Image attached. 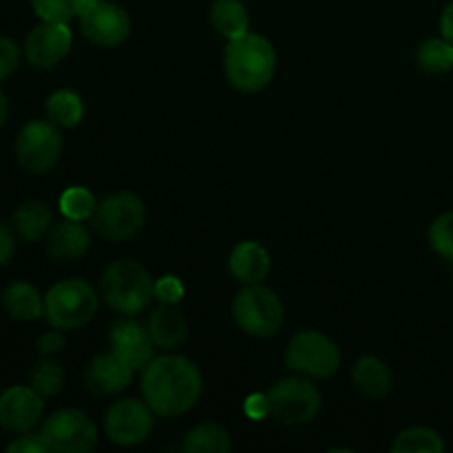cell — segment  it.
<instances>
[{"mask_svg":"<svg viewBox=\"0 0 453 453\" xmlns=\"http://www.w3.org/2000/svg\"><path fill=\"white\" fill-rule=\"evenodd\" d=\"M29 383L42 396H56L65 388V367L58 361L44 358V361L35 363L29 372Z\"/></svg>","mask_w":453,"mask_h":453,"instance_id":"cell-28","label":"cell"},{"mask_svg":"<svg viewBox=\"0 0 453 453\" xmlns=\"http://www.w3.org/2000/svg\"><path fill=\"white\" fill-rule=\"evenodd\" d=\"M97 202L93 193L84 186H71L60 195V211L66 219L87 221L96 212Z\"/></svg>","mask_w":453,"mask_h":453,"instance_id":"cell-29","label":"cell"},{"mask_svg":"<svg viewBox=\"0 0 453 453\" xmlns=\"http://www.w3.org/2000/svg\"><path fill=\"white\" fill-rule=\"evenodd\" d=\"M40 436L49 451L56 453H88L97 445L96 423L80 410L53 411L42 423Z\"/></svg>","mask_w":453,"mask_h":453,"instance_id":"cell-10","label":"cell"},{"mask_svg":"<svg viewBox=\"0 0 453 453\" xmlns=\"http://www.w3.org/2000/svg\"><path fill=\"white\" fill-rule=\"evenodd\" d=\"M243 410H246V414L250 416L252 420H261L264 416H270L268 396H264V394H252L246 401V405H243Z\"/></svg>","mask_w":453,"mask_h":453,"instance_id":"cell-36","label":"cell"},{"mask_svg":"<svg viewBox=\"0 0 453 453\" xmlns=\"http://www.w3.org/2000/svg\"><path fill=\"white\" fill-rule=\"evenodd\" d=\"M7 113H9L7 96H4V93L0 91V128H3L4 122H7Z\"/></svg>","mask_w":453,"mask_h":453,"instance_id":"cell-39","label":"cell"},{"mask_svg":"<svg viewBox=\"0 0 453 453\" xmlns=\"http://www.w3.org/2000/svg\"><path fill=\"white\" fill-rule=\"evenodd\" d=\"M49 447L47 442L42 441L40 434H20L18 441H13L12 445L7 447V453H47Z\"/></svg>","mask_w":453,"mask_h":453,"instance_id":"cell-34","label":"cell"},{"mask_svg":"<svg viewBox=\"0 0 453 453\" xmlns=\"http://www.w3.org/2000/svg\"><path fill=\"white\" fill-rule=\"evenodd\" d=\"M47 118L51 119L56 127L62 128H73L82 122L84 118V102L78 93L69 91V88H60V91L51 93L47 97Z\"/></svg>","mask_w":453,"mask_h":453,"instance_id":"cell-25","label":"cell"},{"mask_svg":"<svg viewBox=\"0 0 453 453\" xmlns=\"http://www.w3.org/2000/svg\"><path fill=\"white\" fill-rule=\"evenodd\" d=\"M35 348H38V352L44 354V357L58 354L62 348H65V334H62V330H56V327H53L51 332H44V334L40 336Z\"/></svg>","mask_w":453,"mask_h":453,"instance_id":"cell-35","label":"cell"},{"mask_svg":"<svg viewBox=\"0 0 453 453\" xmlns=\"http://www.w3.org/2000/svg\"><path fill=\"white\" fill-rule=\"evenodd\" d=\"M211 25L226 40L248 34L250 16H248L246 4L242 0H215L211 7Z\"/></svg>","mask_w":453,"mask_h":453,"instance_id":"cell-23","label":"cell"},{"mask_svg":"<svg viewBox=\"0 0 453 453\" xmlns=\"http://www.w3.org/2000/svg\"><path fill=\"white\" fill-rule=\"evenodd\" d=\"M20 65V49L12 38L0 35V82L12 78Z\"/></svg>","mask_w":453,"mask_h":453,"instance_id":"cell-33","label":"cell"},{"mask_svg":"<svg viewBox=\"0 0 453 453\" xmlns=\"http://www.w3.org/2000/svg\"><path fill=\"white\" fill-rule=\"evenodd\" d=\"M416 62L427 73H447L453 69V44L447 38H427L416 49Z\"/></svg>","mask_w":453,"mask_h":453,"instance_id":"cell-27","label":"cell"},{"mask_svg":"<svg viewBox=\"0 0 453 453\" xmlns=\"http://www.w3.org/2000/svg\"><path fill=\"white\" fill-rule=\"evenodd\" d=\"M233 317L242 332L257 339H268L281 330L286 310H283L281 299L270 288L252 283L234 296Z\"/></svg>","mask_w":453,"mask_h":453,"instance_id":"cell-5","label":"cell"},{"mask_svg":"<svg viewBox=\"0 0 453 453\" xmlns=\"http://www.w3.org/2000/svg\"><path fill=\"white\" fill-rule=\"evenodd\" d=\"M146 330H149L155 348L164 349V352H171V349H177L186 341V336H188V323H186V317L175 305L162 303L157 310H153L149 314Z\"/></svg>","mask_w":453,"mask_h":453,"instance_id":"cell-18","label":"cell"},{"mask_svg":"<svg viewBox=\"0 0 453 453\" xmlns=\"http://www.w3.org/2000/svg\"><path fill=\"white\" fill-rule=\"evenodd\" d=\"M4 312L16 321H35L44 317V299L31 283L16 281L4 288L0 296Z\"/></svg>","mask_w":453,"mask_h":453,"instance_id":"cell-21","label":"cell"},{"mask_svg":"<svg viewBox=\"0 0 453 453\" xmlns=\"http://www.w3.org/2000/svg\"><path fill=\"white\" fill-rule=\"evenodd\" d=\"M91 221L97 234L106 242H127L144 226L146 206L140 195L131 190H118L97 202Z\"/></svg>","mask_w":453,"mask_h":453,"instance_id":"cell-8","label":"cell"},{"mask_svg":"<svg viewBox=\"0 0 453 453\" xmlns=\"http://www.w3.org/2000/svg\"><path fill=\"white\" fill-rule=\"evenodd\" d=\"M100 295L115 312L135 317L155 299V281L140 261L119 259L102 273Z\"/></svg>","mask_w":453,"mask_h":453,"instance_id":"cell-3","label":"cell"},{"mask_svg":"<svg viewBox=\"0 0 453 453\" xmlns=\"http://www.w3.org/2000/svg\"><path fill=\"white\" fill-rule=\"evenodd\" d=\"M100 296L84 279H66L44 295V319L56 330H78L96 317Z\"/></svg>","mask_w":453,"mask_h":453,"instance_id":"cell-4","label":"cell"},{"mask_svg":"<svg viewBox=\"0 0 453 453\" xmlns=\"http://www.w3.org/2000/svg\"><path fill=\"white\" fill-rule=\"evenodd\" d=\"M441 34L442 38H447L453 44V0L447 4L441 16Z\"/></svg>","mask_w":453,"mask_h":453,"instance_id":"cell-38","label":"cell"},{"mask_svg":"<svg viewBox=\"0 0 453 453\" xmlns=\"http://www.w3.org/2000/svg\"><path fill=\"white\" fill-rule=\"evenodd\" d=\"M78 18L84 38L97 47H118L131 35L128 13L106 0H82Z\"/></svg>","mask_w":453,"mask_h":453,"instance_id":"cell-11","label":"cell"},{"mask_svg":"<svg viewBox=\"0 0 453 453\" xmlns=\"http://www.w3.org/2000/svg\"><path fill=\"white\" fill-rule=\"evenodd\" d=\"M288 370L308 379H330L341 367V349L319 330H303L286 348Z\"/></svg>","mask_w":453,"mask_h":453,"instance_id":"cell-6","label":"cell"},{"mask_svg":"<svg viewBox=\"0 0 453 453\" xmlns=\"http://www.w3.org/2000/svg\"><path fill=\"white\" fill-rule=\"evenodd\" d=\"M13 252H16V239H13L12 230L7 226L0 224V265L9 264Z\"/></svg>","mask_w":453,"mask_h":453,"instance_id":"cell-37","label":"cell"},{"mask_svg":"<svg viewBox=\"0 0 453 453\" xmlns=\"http://www.w3.org/2000/svg\"><path fill=\"white\" fill-rule=\"evenodd\" d=\"M429 243L442 259L453 264V212L436 217L429 228Z\"/></svg>","mask_w":453,"mask_h":453,"instance_id":"cell-31","label":"cell"},{"mask_svg":"<svg viewBox=\"0 0 453 453\" xmlns=\"http://www.w3.org/2000/svg\"><path fill=\"white\" fill-rule=\"evenodd\" d=\"M133 374L135 370L115 352L97 354L87 370V388L97 396H115L131 385Z\"/></svg>","mask_w":453,"mask_h":453,"instance_id":"cell-16","label":"cell"},{"mask_svg":"<svg viewBox=\"0 0 453 453\" xmlns=\"http://www.w3.org/2000/svg\"><path fill=\"white\" fill-rule=\"evenodd\" d=\"M352 383L358 392L365 398H379L388 396L392 392V370L385 361L376 357H363L358 358L357 365L352 370Z\"/></svg>","mask_w":453,"mask_h":453,"instance_id":"cell-20","label":"cell"},{"mask_svg":"<svg viewBox=\"0 0 453 453\" xmlns=\"http://www.w3.org/2000/svg\"><path fill=\"white\" fill-rule=\"evenodd\" d=\"M65 140L56 124L49 119H34L25 124L18 133L16 140V157L18 164L31 175H44L51 171L62 157Z\"/></svg>","mask_w":453,"mask_h":453,"instance_id":"cell-9","label":"cell"},{"mask_svg":"<svg viewBox=\"0 0 453 453\" xmlns=\"http://www.w3.org/2000/svg\"><path fill=\"white\" fill-rule=\"evenodd\" d=\"M111 352L128 363L135 372H144L146 365L155 358V343L149 330L135 321L113 323L109 332Z\"/></svg>","mask_w":453,"mask_h":453,"instance_id":"cell-15","label":"cell"},{"mask_svg":"<svg viewBox=\"0 0 453 453\" xmlns=\"http://www.w3.org/2000/svg\"><path fill=\"white\" fill-rule=\"evenodd\" d=\"M71 42H73V35H71L69 25L42 22L27 35L25 58L35 69H53L69 56Z\"/></svg>","mask_w":453,"mask_h":453,"instance_id":"cell-14","label":"cell"},{"mask_svg":"<svg viewBox=\"0 0 453 453\" xmlns=\"http://www.w3.org/2000/svg\"><path fill=\"white\" fill-rule=\"evenodd\" d=\"M181 449L186 453H228L233 449V441L221 425L203 423L186 434Z\"/></svg>","mask_w":453,"mask_h":453,"instance_id":"cell-24","label":"cell"},{"mask_svg":"<svg viewBox=\"0 0 453 453\" xmlns=\"http://www.w3.org/2000/svg\"><path fill=\"white\" fill-rule=\"evenodd\" d=\"M13 230L25 242H40L53 228V212L44 202H25L13 212Z\"/></svg>","mask_w":453,"mask_h":453,"instance_id":"cell-22","label":"cell"},{"mask_svg":"<svg viewBox=\"0 0 453 453\" xmlns=\"http://www.w3.org/2000/svg\"><path fill=\"white\" fill-rule=\"evenodd\" d=\"M91 246V234L82 221L66 219L53 224L47 234V255L53 261H78L87 255Z\"/></svg>","mask_w":453,"mask_h":453,"instance_id":"cell-17","label":"cell"},{"mask_svg":"<svg viewBox=\"0 0 453 453\" xmlns=\"http://www.w3.org/2000/svg\"><path fill=\"white\" fill-rule=\"evenodd\" d=\"M228 268L243 286L261 283L270 273V252L257 242H242L230 252Z\"/></svg>","mask_w":453,"mask_h":453,"instance_id":"cell-19","label":"cell"},{"mask_svg":"<svg viewBox=\"0 0 453 453\" xmlns=\"http://www.w3.org/2000/svg\"><path fill=\"white\" fill-rule=\"evenodd\" d=\"M202 374L186 357H157L142 372V396L159 416H181L197 405L202 396Z\"/></svg>","mask_w":453,"mask_h":453,"instance_id":"cell-1","label":"cell"},{"mask_svg":"<svg viewBox=\"0 0 453 453\" xmlns=\"http://www.w3.org/2000/svg\"><path fill=\"white\" fill-rule=\"evenodd\" d=\"M394 453H442L445 441L436 429L410 427L403 429L392 445Z\"/></svg>","mask_w":453,"mask_h":453,"instance_id":"cell-26","label":"cell"},{"mask_svg":"<svg viewBox=\"0 0 453 453\" xmlns=\"http://www.w3.org/2000/svg\"><path fill=\"white\" fill-rule=\"evenodd\" d=\"M44 418L42 394L31 385H13L0 394V427L12 434L34 432Z\"/></svg>","mask_w":453,"mask_h":453,"instance_id":"cell-13","label":"cell"},{"mask_svg":"<svg viewBox=\"0 0 453 453\" xmlns=\"http://www.w3.org/2000/svg\"><path fill=\"white\" fill-rule=\"evenodd\" d=\"M155 299H159V303L177 305L184 299V283L173 274H164L155 281Z\"/></svg>","mask_w":453,"mask_h":453,"instance_id":"cell-32","label":"cell"},{"mask_svg":"<svg viewBox=\"0 0 453 453\" xmlns=\"http://www.w3.org/2000/svg\"><path fill=\"white\" fill-rule=\"evenodd\" d=\"M265 396L270 416L281 425L312 423L321 411V392L312 380L299 374L273 383Z\"/></svg>","mask_w":453,"mask_h":453,"instance_id":"cell-7","label":"cell"},{"mask_svg":"<svg viewBox=\"0 0 453 453\" xmlns=\"http://www.w3.org/2000/svg\"><path fill=\"white\" fill-rule=\"evenodd\" d=\"M153 414L149 403L137 398H122L113 403L104 416V432L111 442L119 447H133L144 442L153 432Z\"/></svg>","mask_w":453,"mask_h":453,"instance_id":"cell-12","label":"cell"},{"mask_svg":"<svg viewBox=\"0 0 453 453\" xmlns=\"http://www.w3.org/2000/svg\"><path fill=\"white\" fill-rule=\"evenodd\" d=\"M82 0H31L35 16L42 22H65L69 25L80 12Z\"/></svg>","mask_w":453,"mask_h":453,"instance_id":"cell-30","label":"cell"},{"mask_svg":"<svg viewBox=\"0 0 453 453\" xmlns=\"http://www.w3.org/2000/svg\"><path fill=\"white\" fill-rule=\"evenodd\" d=\"M224 71L230 87L242 93H259L277 73V51L268 38L248 31L239 38L228 40Z\"/></svg>","mask_w":453,"mask_h":453,"instance_id":"cell-2","label":"cell"}]
</instances>
